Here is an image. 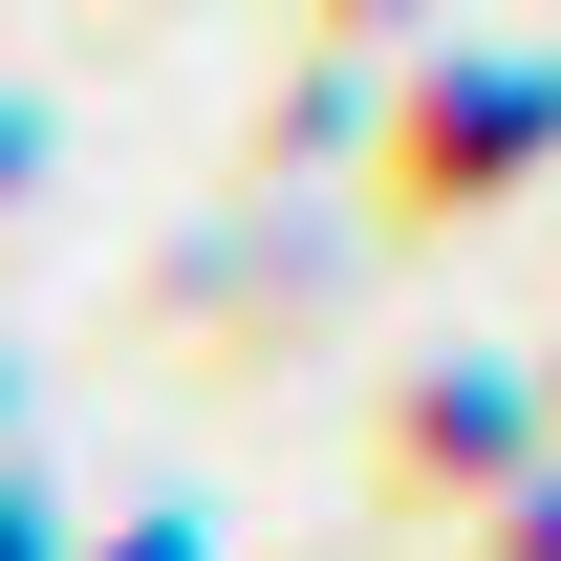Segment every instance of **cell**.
I'll return each instance as SVG.
<instances>
[{"label":"cell","mask_w":561,"mask_h":561,"mask_svg":"<svg viewBox=\"0 0 561 561\" xmlns=\"http://www.w3.org/2000/svg\"><path fill=\"white\" fill-rule=\"evenodd\" d=\"M130 561H195V540H173V518H151V540H130Z\"/></svg>","instance_id":"obj_1"},{"label":"cell","mask_w":561,"mask_h":561,"mask_svg":"<svg viewBox=\"0 0 561 561\" xmlns=\"http://www.w3.org/2000/svg\"><path fill=\"white\" fill-rule=\"evenodd\" d=\"M0 518H22V496H0ZM0 561H22V540H0Z\"/></svg>","instance_id":"obj_2"}]
</instances>
